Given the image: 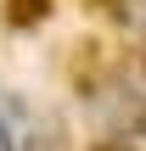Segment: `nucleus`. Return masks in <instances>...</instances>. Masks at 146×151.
Wrapping results in <instances>:
<instances>
[{
    "mask_svg": "<svg viewBox=\"0 0 146 151\" xmlns=\"http://www.w3.org/2000/svg\"><path fill=\"white\" fill-rule=\"evenodd\" d=\"M129 134H135V140H146V101L129 112Z\"/></svg>",
    "mask_w": 146,
    "mask_h": 151,
    "instance_id": "obj_4",
    "label": "nucleus"
},
{
    "mask_svg": "<svg viewBox=\"0 0 146 151\" xmlns=\"http://www.w3.org/2000/svg\"><path fill=\"white\" fill-rule=\"evenodd\" d=\"M141 73H146V45H141Z\"/></svg>",
    "mask_w": 146,
    "mask_h": 151,
    "instance_id": "obj_6",
    "label": "nucleus"
},
{
    "mask_svg": "<svg viewBox=\"0 0 146 151\" xmlns=\"http://www.w3.org/2000/svg\"><path fill=\"white\" fill-rule=\"evenodd\" d=\"M51 17V0H6V22L11 28H39Z\"/></svg>",
    "mask_w": 146,
    "mask_h": 151,
    "instance_id": "obj_2",
    "label": "nucleus"
},
{
    "mask_svg": "<svg viewBox=\"0 0 146 151\" xmlns=\"http://www.w3.org/2000/svg\"><path fill=\"white\" fill-rule=\"evenodd\" d=\"M23 151H62V129H51L45 118H34V129H28Z\"/></svg>",
    "mask_w": 146,
    "mask_h": 151,
    "instance_id": "obj_3",
    "label": "nucleus"
},
{
    "mask_svg": "<svg viewBox=\"0 0 146 151\" xmlns=\"http://www.w3.org/2000/svg\"><path fill=\"white\" fill-rule=\"evenodd\" d=\"M90 151H135V146H124V140H101V146H90Z\"/></svg>",
    "mask_w": 146,
    "mask_h": 151,
    "instance_id": "obj_5",
    "label": "nucleus"
},
{
    "mask_svg": "<svg viewBox=\"0 0 146 151\" xmlns=\"http://www.w3.org/2000/svg\"><path fill=\"white\" fill-rule=\"evenodd\" d=\"M28 129H34V112H28V106L0 84V151H23Z\"/></svg>",
    "mask_w": 146,
    "mask_h": 151,
    "instance_id": "obj_1",
    "label": "nucleus"
}]
</instances>
